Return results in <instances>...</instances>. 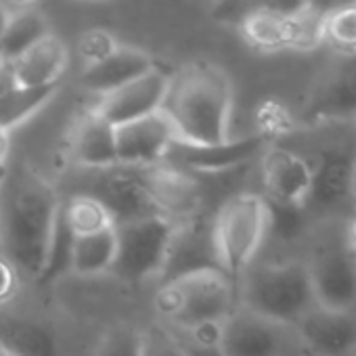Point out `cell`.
Returning a JSON list of instances; mask_svg holds the SVG:
<instances>
[{
	"instance_id": "obj_40",
	"label": "cell",
	"mask_w": 356,
	"mask_h": 356,
	"mask_svg": "<svg viewBox=\"0 0 356 356\" xmlns=\"http://www.w3.org/2000/svg\"><path fill=\"white\" fill-rule=\"evenodd\" d=\"M3 172H5V170H3ZM3 172H0V178H3Z\"/></svg>"
},
{
	"instance_id": "obj_11",
	"label": "cell",
	"mask_w": 356,
	"mask_h": 356,
	"mask_svg": "<svg viewBox=\"0 0 356 356\" xmlns=\"http://www.w3.org/2000/svg\"><path fill=\"white\" fill-rule=\"evenodd\" d=\"M285 329L287 327L237 304L233 312L222 318L216 352L220 356H283Z\"/></svg>"
},
{
	"instance_id": "obj_26",
	"label": "cell",
	"mask_w": 356,
	"mask_h": 356,
	"mask_svg": "<svg viewBox=\"0 0 356 356\" xmlns=\"http://www.w3.org/2000/svg\"><path fill=\"white\" fill-rule=\"evenodd\" d=\"M61 216L74 237L97 233L115 225L107 208L88 193H76L67 202H61Z\"/></svg>"
},
{
	"instance_id": "obj_18",
	"label": "cell",
	"mask_w": 356,
	"mask_h": 356,
	"mask_svg": "<svg viewBox=\"0 0 356 356\" xmlns=\"http://www.w3.org/2000/svg\"><path fill=\"white\" fill-rule=\"evenodd\" d=\"M67 155L82 170H101L120 163L115 126L90 107L70 128Z\"/></svg>"
},
{
	"instance_id": "obj_9",
	"label": "cell",
	"mask_w": 356,
	"mask_h": 356,
	"mask_svg": "<svg viewBox=\"0 0 356 356\" xmlns=\"http://www.w3.org/2000/svg\"><path fill=\"white\" fill-rule=\"evenodd\" d=\"M86 172H88V183H86L88 189L82 193L97 197L107 208L115 225L155 214L151 200L145 191L138 165L115 163L111 168L86 170Z\"/></svg>"
},
{
	"instance_id": "obj_35",
	"label": "cell",
	"mask_w": 356,
	"mask_h": 356,
	"mask_svg": "<svg viewBox=\"0 0 356 356\" xmlns=\"http://www.w3.org/2000/svg\"><path fill=\"white\" fill-rule=\"evenodd\" d=\"M346 245L356 254V216H352L346 225Z\"/></svg>"
},
{
	"instance_id": "obj_37",
	"label": "cell",
	"mask_w": 356,
	"mask_h": 356,
	"mask_svg": "<svg viewBox=\"0 0 356 356\" xmlns=\"http://www.w3.org/2000/svg\"><path fill=\"white\" fill-rule=\"evenodd\" d=\"M350 191H352V202L356 206V153H354V161H352V181H350Z\"/></svg>"
},
{
	"instance_id": "obj_31",
	"label": "cell",
	"mask_w": 356,
	"mask_h": 356,
	"mask_svg": "<svg viewBox=\"0 0 356 356\" xmlns=\"http://www.w3.org/2000/svg\"><path fill=\"white\" fill-rule=\"evenodd\" d=\"M120 47V42L115 40V36L107 30L95 28V30H86L80 40H78V57L82 61V65H95L99 61H103L107 55H111L115 49Z\"/></svg>"
},
{
	"instance_id": "obj_42",
	"label": "cell",
	"mask_w": 356,
	"mask_h": 356,
	"mask_svg": "<svg viewBox=\"0 0 356 356\" xmlns=\"http://www.w3.org/2000/svg\"><path fill=\"white\" fill-rule=\"evenodd\" d=\"M354 124H356V115H354Z\"/></svg>"
},
{
	"instance_id": "obj_14",
	"label": "cell",
	"mask_w": 356,
	"mask_h": 356,
	"mask_svg": "<svg viewBox=\"0 0 356 356\" xmlns=\"http://www.w3.org/2000/svg\"><path fill=\"white\" fill-rule=\"evenodd\" d=\"M260 168L268 202L306 208L312 191V165L304 157L279 145H266Z\"/></svg>"
},
{
	"instance_id": "obj_23",
	"label": "cell",
	"mask_w": 356,
	"mask_h": 356,
	"mask_svg": "<svg viewBox=\"0 0 356 356\" xmlns=\"http://www.w3.org/2000/svg\"><path fill=\"white\" fill-rule=\"evenodd\" d=\"M118 254V233L115 225L97 233L78 235L72 243L70 270L78 277H99L107 275L115 262Z\"/></svg>"
},
{
	"instance_id": "obj_28",
	"label": "cell",
	"mask_w": 356,
	"mask_h": 356,
	"mask_svg": "<svg viewBox=\"0 0 356 356\" xmlns=\"http://www.w3.org/2000/svg\"><path fill=\"white\" fill-rule=\"evenodd\" d=\"M258 134L268 143L291 134L298 128V118L277 99H266L256 109Z\"/></svg>"
},
{
	"instance_id": "obj_20",
	"label": "cell",
	"mask_w": 356,
	"mask_h": 356,
	"mask_svg": "<svg viewBox=\"0 0 356 356\" xmlns=\"http://www.w3.org/2000/svg\"><path fill=\"white\" fill-rule=\"evenodd\" d=\"M155 65L157 63L149 53L134 49V47L120 44L103 61H99L95 65H86L80 74V84H82V88H86L90 92L105 95V92L115 90L122 84L138 78L140 74L149 72Z\"/></svg>"
},
{
	"instance_id": "obj_10",
	"label": "cell",
	"mask_w": 356,
	"mask_h": 356,
	"mask_svg": "<svg viewBox=\"0 0 356 356\" xmlns=\"http://www.w3.org/2000/svg\"><path fill=\"white\" fill-rule=\"evenodd\" d=\"M214 266L220 268L212 218L200 212L187 220L174 222L165 260L157 279L163 283L181 275H189Z\"/></svg>"
},
{
	"instance_id": "obj_34",
	"label": "cell",
	"mask_w": 356,
	"mask_h": 356,
	"mask_svg": "<svg viewBox=\"0 0 356 356\" xmlns=\"http://www.w3.org/2000/svg\"><path fill=\"white\" fill-rule=\"evenodd\" d=\"M11 157V130L0 128V172H3Z\"/></svg>"
},
{
	"instance_id": "obj_13",
	"label": "cell",
	"mask_w": 356,
	"mask_h": 356,
	"mask_svg": "<svg viewBox=\"0 0 356 356\" xmlns=\"http://www.w3.org/2000/svg\"><path fill=\"white\" fill-rule=\"evenodd\" d=\"M266 145L270 143L258 132L241 138L231 136L222 143H212V145H193L185 140H174L165 155V161L181 165L193 174L195 172L218 174L243 165L245 161L262 153Z\"/></svg>"
},
{
	"instance_id": "obj_22",
	"label": "cell",
	"mask_w": 356,
	"mask_h": 356,
	"mask_svg": "<svg viewBox=\"0 0 356 356\" xmlns=\"http://www.w3.org/2000/svg\"><path fill=\"white\" fill-rule=\"evenodd\" d=\"M243 40L260 53L293 51L296 24L293 13L279 11H252L237 22Z\"/></svg>"
},
{
	"instance_id": "obj_4",
	"label": "cell",
	"mask_w": 356,
	"mask_h": 356,
	"mask_svg": "<svg viewBox=\"0 0 356 356\" xmlns=\"http://www.w3.org/2000/svg\"><path fill=\"white\" fill-rule=\"evenodd\" d=\"M153 304L170 325L181 329L206 321H222L239 304L237 279L218 266L202 268L163 281Z\"/></svg>"
},
{
	"instance_id": "obj_32",
	"label": "cell",
	"mask_w": 356,
	"mask_h": 356,
	"mask_svg": "<svg viewBox=\"0 0 356 356\" xmlns=\"http://www.w3.org/2000/svg\"><path fill=\"white\" fill-rule=\"evenodd\" d=\"M138 356H191V354L170 331L161 327H147L140 331Z\"/></svg>"
},
{
	"instance_id": "obj_1",
	"label": "cell",
	"mask_w": 356,
	"mask_h": 356,
	"mask_svg": "<svg viewBox=\"0 0 356 356\" xmlns=\"http://www.w3.org/2000/svg\"><path fill=\"white\" fill-rule=\"evenodd\" d=\"M61 200L26 161L7 163L0 178V254L22 277L38 281L51 250Z\"/></svg>"
},
{
	"instance_id": "obj_41",
	"label": "cell",
	"mask_w": 356,
	"mask_h": 356,
	"mask_svg": "<svg viewBox=\"0 0 356 356\" xmlns=\"http://www.w3.org/2000/svg\"><path fill=\"white\" fill-rule=\"evenodd\" d=\"M3 63H5V61H3V59H0V65H3Z\"/></svg>"
},
{
	"instance_id": "obj_33",
	"label": "cell",
	"mask_w": 356,
	"mask_h": 356,
	"mask_svg": "<svg viewBox=\"0 0 356 356\" xmlns=\"http://www.w3.org/2000/svg\"><path fill=\"white\" fill-rule=\"evenodd\" d=\"M19 283H22V275L15 268V264L0 254V306L9 304L17 291H19Z\"/></svg>"
},
{
	"instance_id": "obj_8",
	"label": "cell",
	"mask_w": 356,
	"mask_h": 356,
	"mask_svg": "<svg viewBox=\"0 0 356 356\" xmlns=\"http://www.w3.org/2000/svg\"><path fill=\"white\" fill-rule=\"evenodd\" d=\"M138 168L155 214L172 222H181L202 212L204 189L193 172L165 159Z\"/></svg>"
},
{
	"instance_id": "obj_6",
	"label": "cell",
	"mask_w": 356,
	"mask_h": 356,
	"mask_svg": "<svg viewBox=\"0 0 356 356\" xmlns=\"http://www.w3.org/2000/svg\"><path fill=\"white\" fill-rule=\"evenodd\" d=\"M172 227L174 222L159 214L115 225L118 254L109 273L132 285L157 279L165 260Z\"/></svg>"
},
{
	"instance_id": "obj_21",
	"label": "cell",
	"mask_w": 356,
	"mask_h": 356,
	"mask_svg": "<svg viewBox=\"0 0 356 356\" xmlns=\"http://www.w3.org/2000/svg\"><path fill=\"white\" fill-rule=\"evenodd\" d=\"M354 153L343 147H327L321 153L318 165L312 168V191L306 208H337L346 200H352L350 181Z\"/></svg>"
},
{
	"instance_id": "obj_7",
	"label": "cell",
	"mask_w": 356,
	"mask_h": 356,
	"mask_svg": "<svg viewBox=\"0 0 356 356\" xmlns=\"http://www.w3.org/2000/svg\"><path fill=\"white\" fill-rule=\"evenodd\" d=\"M356 115V53H333L308 86L298 124L318 126L354 120Z\"/></svg>"
},
{
	"instance_id": "obj_3",
	"label": "cell",
	"mask_w": 356,
	"mask_h": 356,
	"mask_svg": "<svg viewBox=\"0 0 356 356\" xmlns=\"http://www.w3.org/2000/svg\"><path fill=\"white\" fill-rule=\"evenodd\" d=\"M237 281L239 304L283 327H296L316 306L308 262L252 264Z\"/></svg>"
},
{
	"instance_id": "obj_15",
	"label": "cell",
	"mask_w": 356,
	"mask_h": 356,
	"mask_svg": "<svg viewBox=\"0 0 356 356\" xmlns=\"http://www.w3.org/2000/svg\"><path fill=\"white\" fill-rule=\"evenodd\" d=\"M168 82L170 74L155 65L138 78L122 84L120 88L99 95L95 109L113 126L149 115L161 109Z\"/></svg>"
},
{
	"instance_id": "obj_2",
	"label": "cell",
	"mask_w": 356,
	"mask_h": 356,
	"mask_svg": "<svg viewBox=\"0 0 356 356\" xmlns=\"http://www.w3.org/2000/svg\"><path fill=\"white\" fill-rule=\"evenodd\" d=\"M233 82L210 61H193L170 74L161 111L168 115L176 140L212 145L231 138Z\"/></svg>"
},
{
	"instance_id": "obj_5",
	"label": "cell",
	"mask_w": 356,
	"mask_h": 356,
	"mask_svg": "<svg viewBox=\"0 0 356 356\" xmlns=\"http://www.w3.org/2000/svg\"><path fill=\"white\" fill-rule=\"evenodd\" d=\"M218 264L239 279L256 260L268 235V206L264 195L237 193L212 216Z\"/></svg>"
},
{
	"instance_id": "obj_24",
	"label": "cell",
	"mask_w": 356,
	"mask_h": 356,
	"mask_svg": "<svg viewBox=\"0 0 356 356\" xmlns=\"http://www.w3.org/2000/svg\"><path fill=\"white\" fill-rule=\"evenodd\" d=\"M59 90V84L47 86H9L0 92V128L13 130L36 115Z\"/></svg>"
},
{
	"instance_id": "obj_12",
	"label": "cell",
	"mask_w": 356,
	"mask_h": 356,
	"mask_svg": "<svg viewBox=\"0 0 356 356\" xmlns=\"http://www.w3.org/2000/svg\"><path fill=\"white\" fill-rule=\"evenodd\" d=\"M316 306L352 310L356 306V254L346 245H327L308 262Z\"/></svg>"
},
{
	"instance_id": "obj_30",
	"label": "cell",
	"mask_w": 356,
	"mask_h": 356,
	"mask_svg": "<svg viewBox=\"0 0 356 356\" xmlns=\"http://www.w3.org/2000/svg\"><path fill=\"white\" fill-rule=\"evenodd\" d=\"M138 352L140 331L128 325H118L101 335L95 356H138Z\"/></svg>"
},
{
	"instance_id": "obj_19",
	"label": "cell",
	"mask_w": 356,
	"mask_h": 356,
	"mask_svg": "<svg viewBox=\"0 0 356 356\" xmlns=\"http://www.w3.org/2000/svg\"><path fill=\"white\" fill-rule=\"evenodd\" d=\"M67 63L70 51L65 42L57 34L49 32L7 65L17 86H47L59 84Z\"/></svg>"
},
{
	"instance_id": "obj_36",
	"label": "cell",
	"mask_w": 356,
	"mask_h": 356,
	"mask_svg": "<svg viewBox=\"0 0 356 356\" xmlns=\"http://www.w3.org/2000/svg\"><path fill=\"white\" fill-rule=\"evenodd\" d=\"M9 15H11L9 5H7V3H3V0H0V38H3V32H5V28H7Z\"/></svg>"
},
{
	"instance_id": "obj_38",
	"label": "cell",
	"mask_w": 356,
	"mask_h": 356,
	"mask_svg": "<svg viewBox=\"0 0 356 356\" xmlns=\"http://www.w3.org/2000/svg\"><path fill=\"white\" fill-rule=\"evenodd\" d=\"M0 356H24V354L19 350H15L13 346H7V343L0 341Z\"/></svg>"
},
{
	"instance_id": "obj_17",
	"label": "cell",
	"mask_w": 356,
	"mask_h": 356,
	"mask_svg": "<svg viewBox=\"0 0 356 356\" xmlns=\"http://www.w3.org/2000/svg\"><path fill=\"white\" fill-rule=\"evenodd\" d=\"M302 346L312 356H352L356 352V314L314 306L298 325Z\"/></svg>"
},
{
	"instance_id": "obj_25",
	"label": "cell",
	"mask_w": 356,
	"mask_h": 356,
	"mask_svg": "<svg viewBox=\"0 0 356 356\" xmlns=\"http://www.w3.org/2000/svg\"><path fill=\"white\" fill-rule=\"evenodd\" d=\"M49 32L51 30L44 15L34 7L13 9L3 32V38H0V59L5 63L13 61Z\"/></svg>"
},
{
	"instance_id": "obj_29",
	"label": "cell",
	"mask_w": 356,
	"mask_h": 356,
	"mask_svg": "<svg viewBox=\"0 0 356 356\" xmlns=\"http://www.w3.org/2000/svg\"><path fill=\"white\" fill-rule=\"evenodd\" d=\"M222 5L220 17L239 22L243 15L252 11H279V13H293L302 9L308 0H218Z\"/></svg>"
},
{
	"instance_id": "obj_39",
	"label": "cell",
	"mask_w": 356,
	"mask_h": 356,
	"mask_svg": "<svg viewBox=\"0 0 356 356\" xmlns=\"http://www.w3.org/2000/svg\"><path fill=\"white\" fill-rule=\"evenodd\" d=\"M7 5H13L15 9H22V7H34V3L38 0H5Z\"/></svg>"
},
{
	"instance_id": "obj_27",
	"label": "cell",
	"mask_w": 356,
	"mask_h": 356,
	"mask_svg": "<svg viewBox=\"0 0 356 356\" xmlns=\"http://www.w3.org/2000/svg\"><path fill=\"white\" fill-rule=\"evenodd\" d=\"M323 44L333 53H356V0L325 11Z\"/></svg>"
},
{
	"instance_id": "obj_16",
	"label": "cell",
	"mask_w": 356,
	"mask_h": 356,
	"mask_svg": "<svg viewBox=\"0 0 356 356\" xmlns=\"http://www.w3.org/2000/svg\"><path fill=\"white\" fill-rule=\"evenodd\" d=\"M174 140L176 132L161 109L115 126L118 161L124 165H151L163 161Z\"/></svg>"
}]
</instances>
